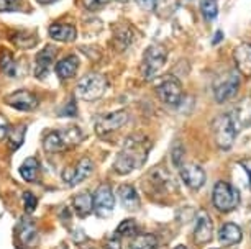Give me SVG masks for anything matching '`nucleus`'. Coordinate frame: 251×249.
Segmentation results:
<instances>
[{"label":"nucleus","instance_id":"nucleus-1","mask_svg":"<svg viewBox=\"0 0 251 249\" xmlns=\"http://www.w3.org/2000/svg\"><path fill=\"white\" fill-rule=\"evenodd\" d=\"M151 151V141L146 136L133 135L128 136L123 143L120 153L113 162V171L117 174H130L135 169L141 167L148 159Z\"/></svg>","mask_w":251,"mask_h":249},{"label":"nucleus","instance_id":"nucleus-2","mask_svg":"<svg viewBox=\"0 0 251 249\" xmlns=\"http://www.w3.org/2000/svg\"><path fill=\"white\" fill-rule=\"evenodd\" d=\"M82 138H84V135L77 126L50 131V133L45 136L43 148L48 153H63L66 149L77 146L80 141H82Z\"/></svg>","mask_w":251,"mask_h":249},{"label":"nucleus","instance_id":"nucleus-3","mask_svg":"<svg viewBox=\"0 0 251 249\" xmlns=\"http://www.w3.org/2000/svg\"><path fill=\"white\" fill-rule=\"evenodd\" d=\"M166 61H168V51L161 45H151L145 49L143 58H141V76L146 81H153V79L161 72L164 68Z\"/></svg>","mask_w":251,"mask_h":249},{"label":"nucleus","instance_id":"nucleus-4","mask_svg":"<svg viewBox=\"0 0 251 249\" xmlns=\"http://www.w3.org/2000/svg\"><path fill=\"white\" fill-rule=\"evenodd\" d=\"M107 86H108V81L103 74L91 72V74H87V76H84L77 82L75 92H77V95L82 98V100L94 102L105 93Z\"/></svg>","mask_w":251,"mask_h":249},{"label":"nucleus","instance_id":"nucleus-5","mask_svg":"<svg viewBox=\"0 0 251 249\" xmlns=\"http://www.w3.org/2000/svg\"><path fill=\"white\" fill-rule=\"evenodd\" d=\"M212 202L217 210L224 211H231L235 210L240 204V194L233 185H230L228 182H217L214 187V194H212Z\"/></svg>","mask_w":251,"mask_h":249},{"label":"nucleus","instance_id":"nucleus-6","mask_svg":"<svg viewBox=\"0 0 251 249\" xmlns=\"http://www.w3.org/2000/svg\"><path fill=\"white\" fill-rule=\"evenodd\" d=\"M212 131H214L217 146L220 149L231 148V144H233V141H235V136H236V128L228 113L217 116L214 120V123H212Z\"/></svg>","mask_w":251,"mask_h":249},{"label":"nucleus","instance_id":"nucleus-7","mask_svg":"<svg viewBox=\"0 0 251 249\" xmlns=\"http://www.w3.org/2000/svg\"><path fill=\"white\" fill-rule=\"evenodd\" d=\"M156 93L161 102L168 103V105H177L182 100L184 91L179 79L174 76H164L156 86Z\"/></svg>","mask_w":251,"mask_h":249},{"label":"nucleus","instance_id":"nucleus-8","mask_svg":"<svg viewBox=\"0 0 251 249\" xmlns=\"http://www.w3.org/2000/svg\"><path fill=\"white\" fill-rule=\"evenodd\" d=\"M240 81H241V76H240L238 70H230L228 74H225L224 77H220L214 87L215 100L219 103H224L225 100H228V98L233 97L235 93L238 92Z\"/></svg>","mask_w":251,"mask_h":249},{"label":"nucleus","instance_id":"nucleus-9","mask_svg":"<svg viewBox=\"0 0 251 249\" xmlns=\"http://www.w3.org/2000/svg\"><path fill=\"white\" fill-rule=\"evenodd\" d=\"M92 202H94V211L97 213V217L107 218L113 211V206H115V197H113L112 187L108 184L99 185L96 194L92 195Z\"/></svg>","mask_w":251,"mask_h":249},{"label":"nucleus","instance_id":"nucleus-10","mask_svg":"<svg viewBox=\"0 0 251 249\" xmlns=\"http://www.w3.org/2000/svg\"><path fill=\"white\" fill-rule=\"evenodd\" d=\"M128 121V113L125 110L110 112L107 115H102L100 118L96 121V133L99 136H107L110 133H115L120 130L123 125Z\"/></svg>","mask_w":251,"mask_h":249},{"label":"nucleus","instance_id":"nucleus-11","mask_svg":"<svg viewBox=\"0 0 251 249\" xmlns=\"http://www.w3.org/2000/svg\"><path fill=\"white\" fill-rule=\"evenodd\" d=\"M94 171V162L91 158H82L75 166H68L63 171V181L68 185L74 187L86 181Z\"/></svg>","mask_w":251,"mask_h":249},{"label":"nucleus","instance_id":"nucleus-12","mask_svg":"<svg viewBox=\"0 0 251 249\" xmlns=\"http://www.w3.org/2000/svg\"><path fill=\"white\" fill-rule=\"evenodd\" d=\"M56 54H58V48L51 45H48L46 48H43L36 54L35 66H33V74H35L38 79H45L48 76L51 66H53L56 59Z\"/></svg>","mask_w":251,"mask_h":249},{"label":"nucleus","instance_id":"nucleus-13","mask_svg":"<svg viewBox=\"0 0 251 249\" xmlns=\"http://www.w3.org/2000/svg\"><path fill=\"white\" fill-rule=\"evenodd\" d=\"M5 103L15 110L31 112L38 107V97L30 91H17L5 97Z\"/></svg>","mask_w":251,"mask_h":249},{"label":"nucleus","instance_id":"nucleus-14","mask_svg":"<svg viewBox=\"0 0 251 249\" xmlns=\"http://www.w3.org/2000/svg\"><path fill=\"white\" fill-rule=\"evenodd\" d=\"M179 174H181L184 184L194 190L201 189V187L205 184V172H203V169L201 166H197V164H192V162L181 164V166H179Z\"/></svg>","mask_w":251,"mask_h":249},{"label":"nucleus","instance_id":"nucleus-15","mask_svg":"<svg viewBox=\"0 0 251 249\" xmlns=\"http://www.w3.org/2000/svg\"><path fill=\"white\" fill-rule=\"evenodd\" d=\"M214 236V225L208 217L207 211H199L196 220V228H194V239L197 244H207L210 243Z\"/></svg>","mask_w":251,"mask_h":249},{"label":"nucleus","instance_id":"nucleus-16","mask_svg":"<svg viewBox=\"0 0 251 249\" xmlns=\"http://www.w3.org/2000/svg\"><path fill=\"white\" fill-rule=\"evenodd\" d=\"M236 131L240 128H246L251 125V97H245L233 107V112L230 113Z\"/></svg>","mask_w":251,"mask_h":249},{"label":"nucleus","instance_id":"nucleus-17","mask_svg":"<svg viewBox=\"0 0 251 249\" xmlns=\"http://www.w3.org/2000/svg\"><path fill=\"white\" fill-rule=\"evenodd\" d=\"M233 61L240 76L251 77V43H241L233 51Z\"/></svg>","mask_w":251,"mask_h":249},{"label":"nucleus","instance_id":"nucleus-18","mask_svg":"<svg viewBox=\"0 0 251 249\" xmlns=\"http://www.w3.org/2000/svg\"><path fill=\"white\" fill-rule=\"evenodd\" d=\"M18 238H20V243L26 248H35L38 244V239H40V234H38V228L35 220H31L30 217H23L20 222V226H18Z\"/></svg>","mask_w":251,"mask_h":249},{"label":"nucleus","instance_id":"nucleus-19","mask_svg":"<svg viewBox=\"0 0 251 249\" xmlns=\"http://www.w3.org/2000/svg\"><path fill=\"white\" fill-rule=\"evenodd\" d=\"M135 40V30L128 23L113 25V45L118 51H125Z\"/></svg>","mask_w":251,"mask_h":249},{"label":"nucleus","instance_id":"nucleus-20","mask_svg":"<svg viewBox=\"0 0 251 249\" xmlns=\"http://www.w3.org/2000/svg\"><path fill=\"white\" fill-rule=\"evenodd\" d=\"M50 36L54 41H59V43H73L77 36V30H75L74 25H69V23H53L50 26Z\"/></svg>","mask_w":251,"mask_h":249},{"label":"nucleus","instance_id":"nucleus-21","mask_svg":"<svg viewBox=\"0 0 251 249\" xmlns=\"http://www.w3.org/2000/svg\"><path fill=\"white\" fill-rule=\"evenodd\" d=\"M79 69V58L77 56H68V58L61 59L56 64V74L61 81H68V79L74 77Z\"/></svg>","mask_w":251,"mask_h":249},{"label":"nucleus","instance_id":"nucleus-22","mask_svg":"<svg viewBox=\"0 0 251 249\" xmlns=\"http://www.w3.org/2000/svg\"><path fill=\"white\" fill-rule=\"evenodd\" d=\"M73 206L74 211L79 218H86L92 213L94 210V202H92V195L89 192H80L73 199Z\"/></svg>","mask_w":251,"mask_h":249},{"label":"nucleus","instance_id":"nucleus-23","mask_svg":"<svg viewBox=\"0 0 251 249\" xmlns=\"http://www.w3.org/2000/svg\"><path fill=\"white\" fill-rule=\"evenodd\" d=\"M118 197H120V202L125 210L135 211L140 208V197L131 185H122L118 189Z\"/></svg>","mask_w":251,"mask_h":249},{"label":"nucleus","instance_id":"nucleus-24","mask_svg":"<svg viewBox=\"0 0 251 249\" xmlns=\"http://www.w3.org/2000/svg\"><path fill=\"white\" fill-rule=\"evenodd\" d=\"M20 176L23 177V181H26V182L40 181L41 169L35 158H26L25 161H23V164L20 166Z\"/></svg>","mask_w":251,"mask_h":249},{"label":"nucleus","instance_id":"nucleus-25","mask_svg":"<svg viewBox=\"0 0 251 249\" xmlns=\"http://www.w3.org/2000/svg\"><path fill=\"white\" fill-rule=\"evenodd\" d=\"M241 229L235 223H225L219 231V239L224 244H236L241 241Z\"/></svg>","mask_w":251,"mask_h":249},{"label":"nucleus","instance_id":"nucleus-26","mask_svg":"<svg viewBox=\"0 0 251 249\" xmlns=\"http://www.w3.org/2000/svg\"><path fill=\"white\" fill-rule=\"evenodd\" d=\"M158 246H159L158 238L150 233L136 234L130 243V249H158Z\"/></svg>","mask_w":251,"mask_h":249},{"label":"nucleus","instance_id":"nucleus-27","mask_svg":"<svg viewBox=\"0 0 251 249\" xmlns=\"http://www.w3.org/2000/svg\"><path fill=\"white\" fill-rule=\"evenodd\" d=\"M0 70L7 76H17V61L8 49L0 51Z\"/></svg>","mask_w":251,"mask_h":249},{"label":"nucleus","instance_id":"nucleus-28","mask_svg":"<svg viewBox=\"0 0 251 249\" xmlns=\"http://www.w3.org/2000/svg\"><path fill=\"white\" fill-rule=\"evenodd\" d=\"M25 133H26V125H18L10 128V131H8V135H7V141L12 151H15V149H18L23 144Z\"/></svg>","mask_w":251,"mask_h":249},{"label":"nucleus","instance_id":"nucleus-29","mask_svg":"<svg viewBox=\"0 0 251 249\" xmlns=\"http://www.w3.org/2000/svg\"><path fill=\"white\" fill-rule=\"evenodd\" d=\"M12 41L18 48L28 49V48H33V46L38 43V36L31 35V33H15V35L12 36Z\"/></svg>","mask_w":251,"mask_h":249},{"label":"nucleus","instance_id":"nucleus-30","mask_svg":"<svg viewBox=\"0 0 251 249\" xmlns=\"http://www.w3.org/2000/svg\"><path fill=\"white\" fill-rule=\"evenodd\" d=\"M201 12L207 22H214L217 15H219V3H217V0H202Z\"/></svg>","mask_w":251,"mask_h":249},{"label":"nucleus","instance_id":"nucleus-31","mask_svg":"<svg viewBox=\"0 0 251 249\" xmlns=\"http://www.w3.org/2000/svg\"><path fill=\"white\" fill-rule=\"evenodd\" d=\"M136 233H138V225H136L135 220H125V222H122L115 231L117 236H133Z\"/></svg>","mask_w":251,"mask_h":249},{"label":"nucleus","instance_id":"nucleus-32","mask_svg":"<svg viewBox=\"0 0 251 249\" xmlns=\"http://www.w3.org/2000/svg\"><path fill=\"white\" fill-rule=\"evenodd\" d=\"M23 7V0H0V12H18Z\"/></svg>","mask_w":251,"mask_h":249},{"label":"nucleus","instance_id":"nucleus-33","mask_svg":"<svg viewBox=\"0 0 251 249\" xmlns=\"http://www.w3.org/2000/svg\"><path fill=\"white\" fill-rule=\"evenodd\" d=\"M110 2L112 0H82L84 8H86V10H91V12H96L99 8L108 5Z\"/></svg>","mask_w":251,"mask_h":249},{"label":"nucleus","instance_id":"nucleus-34","mask_svg":"<svg viewBox=\"0 0 251 249\" xmlns=\"http://www.w3.org/2000/svg\"><path fill=\"white\" fill-rule=\"evenodd\" d=\"M23 202H25V210L26 213H33L36 210V204H38V199L31 192H25L23 194Z\"/></svg>","mask_w":251,"mask_h":249},{"label":"nucleus","instance_id":"nucleus-35","mask_svg":"<svg viewBox=\"0 0 251 249\" xmlns=\"http://www.w3.org/2000/svg\"><path fill=\"white\" fill-rule=\"evenodd\" d=\"M59 115L61 116H75V115H77V107H75L74 98H71V100L68 102V105H66L64 109L59 112Z\"/></svg>","mask_w":251,"mask_h":249},{"label":"nucleus","instance_id":"nucleus-36","mask_svg":"<svg viewBox=\"0 0 251 249\" xmlns=\"http://www.w3.org/2000/svg\"><path fill=\"white\" fill-rule=\"evenodd\" d=\"M8 131H10V123H8V120H7L5 115L0 113V141L7 138Z\"/></svg>","mask_w":251,"mask_h":249},{"label":"nucleus","instance_id":"nucleus-37","mask_svg":"<svg viewBox=\"0 0 251 249\" xmlns=\"http://www.w3.org/2000/svg\"><path fill=\"white\" fill-rule=\"evenodd\" d=\"M103 249H122V244H120V239L117 238V234L113 238H110L108 241L103 244Z\"/></svg>","mask_w":251,"mask_h":249},{"label":"nucleus","instance_id":"nucleus-38","mask_svg":"<svg viewBox=\"0 0 251 249\" xmlns=\"http://www.w3.org/2000/svg\"><path fill=\"white\" fill-rule=\"evenodd\" d=\"M136 3H138L141 8H145V10H154L158 0H136Z\"/></svg>","mask_w":251,"mask_h":249},{"label":"nucleus","instance_id":"nucleus-39","mask_svg":"<svg viewBox=\"0 0 251 249\" xmlns=\"http://www.w3.org/2000/svg\"><path fill=\"white\" fill-rule=\"evenodd\" d=\"M241 167L245 169L246 172H248V177H250V187H251V159H245V161H241Z\"/></svg>","mask_w":251,"mask_h":249},{"label":"nucleus","instance_id":"nucleus-40","mask_svg":"<svg viewBox=\"0 0 251 249\" xmlns=\"http://www.w3.org/2000/svg\"><path fill=\"white\" fill-rule=\"evenodd\" d=\"M38 3H41V5H50V3H54L58 2V0H36Z\"/></svg>","mask_w":251,"mask_h":249},{"label":"nucleus","instance_id":"nucleus-41","mask_svg":"<svg viewBox=\"0 0 251 249\" xmlns=\"http://www.w3.org/2000/svg\"><path fill=\"white\" fill-rule=\"evenodd\" d=\"M219 35H215V38L212 40V45H215V43H219V41L222 40V31H217Z\"/></svg>","mask_w":251,"mask_h":249},{"label":"nucleus","instance_id":"nucleus-42","mask_svg":"<svg viewBox=\"0 0 251 249\" xmlns=\"http://www.w3.org/2000/svg\"><path fill=\"white\" fill-rule=\"evenodd\" d=\"M54 249H69V248H68V244H66V243H59Z\"/></svg>","mask_w":251,"mask_h":249},{"label":"nucleus","instance_id":"nucleus-43","mask_svg":"<svg viewBox=\"0 0 251 249\" xmlns=\"http://www.w3.org/2000/svg\"><path fill=\"white\" fill-rule=\"evenodd\" d=\"M176 249H187V248H186V246H177Z\"/></svg>","mask_w":251,"mask_h":249},{"label":"nucleus","instance_id":"nucleus-44","mask_svg":"<svg viewBox=\"0 0 251 249\" xmlns=\"http://www.w3.org/2000/svg\"><path fill=\"white\" fill-rule=\"evenodd\" d=\"M118 2H128V0H118Z\"/></svg>","mask_w":251,"mask_h":249}]
</instances>
